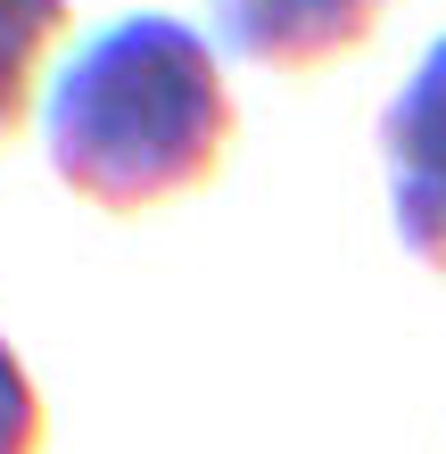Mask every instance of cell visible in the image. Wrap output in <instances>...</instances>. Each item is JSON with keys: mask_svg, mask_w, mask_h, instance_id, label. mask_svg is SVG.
<instances>
[{"mask_svg": "<svg viewBox=\"0 0 446 454\" xmlns=\"http://www.w3.org/2000/svg\"><path fill=\"white\" fill-rule=\"evenodd\" d=\"M42 149L67 191L108 215H141L199 191L231 149V91L215 42L191 17L133 9L50 74Z\"/></svg>", "mask_w": 446, "mask_h": 454, "instance_id": "6da1fadb", "label": "cell"}, {"mask_svg": "<svg viewBox=\"0 0 446 454\" xmlns=\"http://www.w3.org/2000/svg\"><path fill=\"white\" fill-rule=\"evenodd\" d=\"M372 141H380V182H388L397 248L422 273H446V34L388 91Z\"/></svg>", "mask_w": 446, "mask_h": 454, "instance_id": "7a4b0ae2", "label": "cell"}, {"mask_svg": "<svg viewBox=\"0 0 446 454\" xmlns=\"http://www.w3.org/2000/svg\"><path fill=\"white\" fill-rule=\"evenodd\" d=\"M215 42L248 67H281V74H314L372 34L388 17V0H207Z\"/></svg>", "mask_w": 446, "mask_h": 454, "instance_id": "3957f363", "label": "cell"}, {"mask_svg": "<svg viewBox=\"0 0 446 454\" xmlns=\"http://www.w3.org/2000/svg\"><path fill=\"white\" fill-rule=\"evenodd\" d=\"M67 34V0H0V141L25 124L42 50Z\"/></svg>", "mask_w": 446, "mask_h": 454, "instance_id": "277c9868", "label": "cell"}, {"mask_svg": "<svg viewBox=\"0 0 446 454\" xmlns=\"http://www.w3.org/2000/svg\"><path fill=\"white\" fill-rule=\"evenodd\" d=\"M42 430H50L42 388H34V372L17 364V347L0 339V454H42Z\"/></svg>", "mask_w": 446, "mask_h": 454, "instance_id": "5b68a950", "label": "cell"}]
</instances>
